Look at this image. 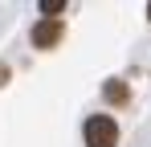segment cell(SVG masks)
Returning <instances> with one entry per match:
<instances>
[{
	"label": "cell",
	"instance_id": "6da1fadb",
	"mask_svg": "<svg viewBox=\"0 0 151 147\" xmlns=\"http://www.w3.org/2000/svg\"><path fill=\"white\" fill-rule=\"evenodd\" d=\"M82 135H86V147H119V127L110 115H90Z\"/></svg>",
	"mask_w": 151,
	"mask_h": 147
},
{
	"label": "cell",
	"instance_id": "7a4b0ae2",
	"mask_svg": "<svg viewBox=\"0 0 151 147\" xmlns=\"http://www.w3.org/2000/svg\"><path fill=\"white\" fill-rule=\"evenodd\" d=\"M61 37H65L61 17H41V21L33 24V45H37V49H53Z\"/></svg>",
	"mask_w": 151,
	"mask_h": 147
},
{
	"label": "cell",
	"instance_id": "3957f363",
	"mask_svg": "<svg viewBox=\"0 0 151 147\" xmlns=\"http://www.w3.org/2000/svg\"><path fill=\"white\" fill-rule=\"evenodd\" d=\"M102 94H106V102H114V106H123L127 98H131V90H127L123 82H106V90H102Z\"/></svg>",
	"mask_w": 151,
	"mask_h": 147
},
{
	"label": "cell",
	"instance_id": "277c9868",
	"mask_svg": "<svg viewBox=\"0 0 151 147\" xmlns=\"http://www.w3.org/2000/svg\"><path fill=\"white\" fill-rule=\"evenodd\" d=\"M65 12V0H41V17H57Z\"/></svg>",
	"mask_w": 151,
	"mask_h": 147
},
{
	"label": "cell",
	"instance_id": "5b68a950",
	"mask_svg": "<svg viewBox=\"0 0 151 147\" xmlns=\"http://www.w3.org/2000/svg\"><path fill=\"white\" fill-rule=\"evenodd\" d=\"M4 82H8V66H0V86H4Z\"/></svg>",
	"mask_w": 151,
	"mask_h": 147
},
{
	"label": "cell",
	"instance_id": "8992f818",
	"mask_svg": "<svg viewBox=\"0 0 151 147\" xmlns=\"http://www.w3.org/2000/svg\"><path fill=\"white\" fill-rule=\"evenodd\" d=\"M147 17H151V4H147Z\"/></svg>",
	"mask_w": 151,
	"mask_h": 147
}]
</instances>
